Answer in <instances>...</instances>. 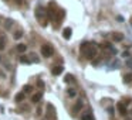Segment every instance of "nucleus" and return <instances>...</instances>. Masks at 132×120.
Listing matches in <instances>:
<instances>
[{
	"label": "nucleus",
	"mask_w": 132,
	"mask_h": 120,
	"mask_svg": "<svg viewBox=\"0 0 132 120\" xmlns=\"http://www.w3.org/2000/svg\"><path fill=\"white\" fill-rule=\"evenodd\" d=\"M21 37H23V33H21V31H16V33H14V38H16V40H20Z\"/></svg>",
	"instance_id": "f3484780"
},
{
	"label": "nucleus",
	"mask_w": 132,
	"mask_h": 120,
	"mask_svg": "<svg viewBox=\"0 0 132 120\" xmlns=\"http://www.w3.org/2000/svg\"><path fill=\"white\" fill-rule=\"evenodd\" d=\"M124 82H125V83H131L132 82V74H125L124 75Z\"/></svg>",
	"instance_id": "f8f14e48"
},
{
	"label": "nucleus",
	"mask_w": 132,
	"mask_h": 120,
	"mask_svg": "<svg viewBox=\"0 0 132 120\" xmlns=\"http://www.w3.org/2000/svg\"><path fill=\"white\" fill-rule=\"evenodd\" d=\"M126 67L129 69H132V58H128V59H126Z\"/></svg>",
	"instance_id": "412c9836"
},
{
	"label": "nucleus",
	"mask_w": 132,
	"mask_h": 120,
	"mask_svg": "<svg viewBox=\"0 0 132 120\" xmlns=\"http://www.w3.org/2000/svg\"><path fill=\"white\" fill-rule=\"evenodd\" d=\"M116 109H118V112H119V114H122V116H126V105L125 103H122V102H119L118 103V106H116Z\"/></svg>",
	"instance_id": "7ed1b4c3"
},
{
	"label": "nucleus",
	"mask_w": 132,
	"mask_h": 120,
	"mask_svg": "<svg viewBox=\"0 0 132 120\" xmlns=\"http://www.w3.org/2000/svg\"><path fill=\"white\" fill-rule=\"evenodd\" d=\"M33 91V88L30 85H26V86H23V93H30V92Z\"/></svg>",
	"instance_id": "dca6fc26"
},
{
	"label": "nucleus",
	"mask_w": 132,
	"mask_h": 120,
	"mask_svg": "<svg viewBox=\"0 0 132 120\" xmlns=\"http://www.w3.org/2000/svg\"><path fill=\"white\" fill-rule=\"evenodd\" d=\"M81 52H82V55L88 59H92V58L97 55V47L91 44V42H84L82 45H81Z\"/></svg>",
	"instance_id": "f257e3e1"
},
{
	"label": "nucleus",
	"mask_w": 132,
	"mask_h": 120,
	"mask_svg": "<svg viewBox=\"0 0 132 120\" xmlns=\"http://www.w3.org/2000/svg\"><path fill=\"white\" fill-rule=\"evenodd\" d=\"M82 106H84V103H82V100H78V102H77V105L74 106V112H78V110H80V109L82 107Z\"/></svg>",
	"instance_id": "4468645a"
},
{
	"label": "nucleus",
	"mask_w": 132,
	"mask_h": 120,
	"mask_svg": "<svg viewBox=\"0 0 132 120\" xmlns=\"http://www.w3.org/2000/svg\"><path fill=\"white\" fill-rule=\"evenodd\" d=\"M16 51H17V52H26V51H27V45H24V44H17Z\"/></svg>",
	"instance_id": "9d476101"
},
{
	"label": "nucleus",
	"mask_w": 132,
	"mask_h": 120,
	"mask_svg": "<svg viewBox=\"0 0 132 120\" xmlns=\"http://www.w3.org/2000/svg\"><path fill=\"white\" fill-rule=\"evenodd\" d=\"M12 23H13L12 20H10V18H7V20H6V24H4V27H6L7 30H9L10 27H12Z\"/></svg>",
	"instance_id": "aec40b11"
},
{
	"label": "nucleus",
	"mask_w": 132,
	"mask_h": 120,
	"mask_svg": "<svg viewBox=\"0 0 132 120\" xmlns=\"http://www.w3.org/2000/svg\"><path fill=\"white\" fill-rule=\"evenodd\" d=\"M64 80H65V82H73V80H74V76L68 74V75H65V79Z\"/></svg>",
	"instance_id": "a211bd4d"
},
{
	"label": "nucleus",
	"mask_w": 132,
	"mask_h": 120,
	"mask_svg": "<svg viewBox=\"0 0 132 120\" xmlns=\"http://www.w3.org/2000/svg\"><path fill=\"white\" fill-rule=\"evenodd\" d=\"M112 40L116 41V42H119V41L124 40V35L121 34V33H112Z\"/></svg>",
	"instance_id": "1a4fd4ad"
},
{
	"label": "nucleus",
	"mask_w": 132,
	"mask_h": 120,
	"mask_svg": "<svg viewBox=\"0 0 132 120\" xmlns=\"http://www.w3.org/2000/svg\"><path fill=\"white\" fill-rule=\"evenodd\" d=\"M63 71H64V68L58 65V67H54V68L51 69V74L54 75V76H57V75H61V74H63Z\"/></svg>",
	"instance_id": "20e7f679"
},
{
	"label": "nucleus",
	"mask_w": 132,
	"mask_h": 120,
	"mask_svg": "<svg viewBox=\"0 0 132 120\" xmlns=\"http://www.w3.org/2000/svg\"><path fill=\"white\" fill-rule=\"evenodd\" d=\"M53 54H54V48H53L50 44H46V45L41 47V55H43V57L50 58Z\"/></svg>",
	"instance_id": "f03ea898"
},
{
	"label": "nucleus",
	"mask_w": 132,
	"mask_h": 120,
	"mask_svg": "<svg viewBox=\"0 0 132 120\" xmlns=\"http://www.w3.org/2000/svg\"><path fill=\"white\" fill-rule=\"evenodd\" d=\"M14 100H16L17 103L23 102V100H24V93H23V92H20V93H17V95H16V97H14Z\"/></svg>",
	"instance_id": "9b49d317"
},
{
	"label": "nucleus",
	"mask_w": 132,
	"mask_h": 120,
	"mask_svg": "<svg viewBox=\"0 0 132 120\" xmlns=\"http://www.w3.org/2000/svg\"><path fill=\"white\" fill-rule=\"evenodd\" d=\"M41 97H43V93H41V92H38V93L33 95V97H31V102H33V103H38V102L41 100Z\"/></svg>",
	"instance_id": "6e6552de"
},
{
	"label": "nucleus",
	"mask_w": 132,
	"mask_h": 120,
	"mask_svg": "<svg viewBox=\"0 0 132 120\" xmlns=\"http://www.w3.org/2000/svg\"><path fill=\"white\" fill-rule=\"evenodd\" d=\"M0 76H1V78H4V76H6V75L3 74V72H0Z\"/></svg>",
	"instance_id": "5701e85b"
},
{
	"label": "nucleus",
	"mask_w": 132,
	"mask_h": 120,
	"mask_svg": "<svg viewBox=\"0 0 132 120\" xmlns=\"http://www.w3.org/2000/svg\"><path fill=\"white\" fill-rule=\"evenodd\" d=\"M71 33H73V30L70 28V27H67V28H64V31H63V37L65 40H70V38H71Z\"/></svg>",
	"instance_id": "423d86ee"
},
{
	"label": "nucleus",
	"mask_w": 132,
	"mask_h": 120,
	"mask_svg": "<svg viewBox=\"0 0 132 120\" xmlns=\"http://www.w3.org/2000/svg\"><path fill=\"white\" fill-rule=\"evenodd\" d=\"M67 95H68L70 97H75L77 96V91H75V89H68V91H67Z\"/></svg>",
	"instance_id": "2eb2a0df"
},
{
	"label": "nucleus",
	"mask_w": 132,
	"mask_h": 120,
	"mask_svg": "<svg viewBox=\"0 0 132 120\" xmlns=\"http://www.w3.org/2000/svg\"><path fill=\"white\" fill-rule=\"evenodd\" d=\"M30 61H31V62H38V58H37V55H36V54H31V55H30Z\"/></svg>",
	"instance_id": "6ab92c4d"
},
{
	"label": "nucleus",
	"mask_w": 132,
	"mask_h": 120,
	"mask_svg": "<svg viewBox=\"0 0 132 120\" xmlns=\"http://www.w3.org/2000/svg\"><path fill=\"white\" fill-rule=\"evenodd\" d=\"M47 109H48V117L50 119H54L56 117V109L53 105H47Z\"/></svg>",
	"instance_id": "39448f33"
},
{
	"label": "nucleus",
	"mask_w": 132,
	"mask_h": 120,
	"mask_svg": "<svg viewBox=\"0 0 132 120\" xmlns=\"http://www.w3.org/2000/svg\"><path fill=\"white\" fill-rule=\"evenodd\" d=\"M0 50H4V38H0Z\"/></svg>",
	"instance_id": "4be33fe9"
},
{
	"label": "nucleus",
	"mask_w": 132,
	"mask_h": 120,
	"mask_svg": "<svg viewBox=\"0 0 132 120\" xmlns=\"http://www.w3.org/2000/svg\"><path fill=\"white\" fill-rule=\"evenodd\" d=\"M20 62H21V64H31V61H30L29 57L23 55V57H20Z\"/></svg>",
	"instance_id": "ddd939ff"
},
{
	"label": "nucleus",
	"mask_w": 132,
	"mask_h": 120,
	"mask_svg": "<svg viewBox=\"0 0 132 120\" xmlns=\"http://www.w3.org/2000/svg\"><path fill=\"white\" fill-rule=\"evenodd\" d=\"M81 120H95V119H94L91 112H85V113H82V116H81Z\"/></svg>",
	"instance_id": "0eeeda50"
}]
</instances>
